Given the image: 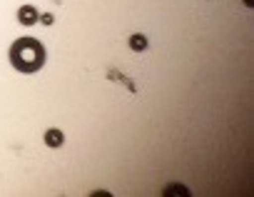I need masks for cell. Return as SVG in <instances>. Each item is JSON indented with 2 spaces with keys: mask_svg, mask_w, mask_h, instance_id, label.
Here are the masks:
<instances>
[{
  "mask_svg": "<svg viewBox=\"0 0 254 197\" xmlns=\"http://www.w3.org/2000/svg\"><path fill=\"white\" fill-rule=\"evenodd\" d=\"M8 58H10V65H13L18 72H38V70L45 65L48 53H45V45H43L40 40L25 35V38H18V40L10 45Z\"/></svg>",
  "mask_w": 254,
  "mask_h": 197,
  "instance_id": "obj_1",
  "label": "cell"
},
{
  "mask_svg": "<svg viewBox=\"0 0 254 197\" xmlns=\"http://www.w3.org/2000/svg\"><path fill=\"white\" fill-rule=\"evenodd\" d=\"M40 20V13L33 8V5H20L18 8V23L20 25H33V23H38Z\"/></svg>",
  "mask_w": 254,
  "mask_h": 197,
  "instance_id": "obj_2",
  "label": "cell"
},
{
  "mask_svg": "<svg viewBox=\"0 0 254 197\" xmlns=\"http://www.w3.org/2000/svg\"><path fill=\"white\" fill-rule=\"evenodd\" d=\"M63 142H65V135H63L58 128H53V130L45 132V145H48V147H60Z\"/></svg>",
  "mask_w": 254,
  "mask_h": 197,
  "instance_id": "obj_3",
  "label": "cell"
},
{
  "mask_svg": "<svg viewBox=\"0 0 254 197\" xmlns=\"http://www.w3.org/2000/svg\"><path fill=\"white\" fill-rule=\"evenodd\" d=\"M130 48H132V50H145V48H147V38L140 35V33L132 35V38H130Z\"/></svg>",
  "mask_w": 254,
  "mask_h": 197,
  "instance_id": "obj_4",
  "label": "cell"
},
{
  "mask_svg": "<svg viewBox=\"0 0 254 197\" xmlns=\"http://www.w3.org/2000/svg\"><path fill=\"white\" fill-rule=\"evenodd\" d=\"M165 195H190V190L182 185H170V187H165Z\"/></svg>",
  "mask_w": 254,
  "mask_h": 197,
  "instance_id": "obj_5",
  "label": "cell"
},
{
  "mask_svg": "<svg viewBox=\"0 0 254 197\" xmlns=\"http://www.w3.org/2000/svg\"><path fill=\"white\" fill-rule=\"evenodd\" d=\"M40 20H43V25H53V15H50V13L40 15Z\"/></svg>",
  "mask_w": 254,
  "mask_h": 197,
  "instance_id": "obj_6",
  "label": "cell"
},
{
  "mask_svg": "<svg viewBox=\"0 0 254 197\" xmlns=\"http://www.w3.org/2000/svg\"><path fill=\"white\" fill-rule=\"evenodd\" d=\"M244 5H249V8H252V0H244Z\"/></svg>",
  "mask_w": 254,
  "mask_h": 197,
  "instance_id": "obj_7",
  "label": "cell"
}]
</instances>
